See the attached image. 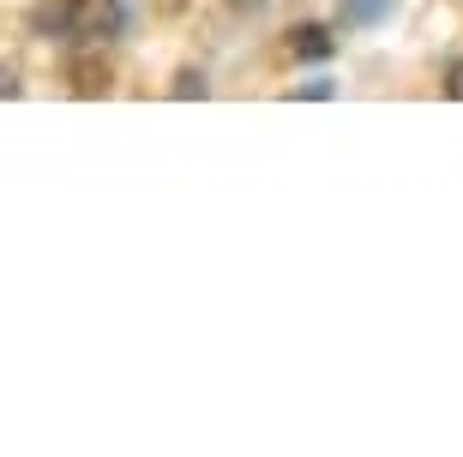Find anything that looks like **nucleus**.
Segmentation results:
<instances>
[{
  "label": "nucleus",
  "mask_w": 463,
  "mask_h": 457,
  "mask_svg": "<svg viewBox=\"0 0 463 457\" xmlns=\"http://www.w3.org/2000/svg\"><path fill=\"white\" fill-rule=\"evenodd\" d=\"M127 24V0H49L36 6V31L67 49H103Z\"/></svg>",
  "instance_id": "nucleus-1"
},
{
  "label": "nucleus",
  "mask_w": 463,
  "mask_h": 457,
  "mask_svg": "<svg viewBox=\"0 0 463 457\" xmlns=\"http://www.w3.org/2000/svg\"><path fill=\"white\" fill-rule=\"evenodd\" d=\"M331 49H337V36H331L326 24H301V31L289 36V54H295V61H331Z\"/></svg>",
  "instance_id": "nucleus-2"
},
{
  "label": "nucleus",
  "mask_w": 463,
  "mask_h": 457,
  "mask_svg": "<svg viewBox=\"0 0 463 457\" xmlns=\"http://www.w3.org/2000/svg\"><path fill=\"white\" fill-rule=\"evenodd\" d=\"M295 97H301V102H331L337 85H331V79H307V85H295Z\"/></svg>",
  "instance_id": "nucleus-3"
},
{
  "label": "nucleus",
  "mask_w": 463,
  "mask_h": 457,
  "mask_svg": "<svg viewBox=\"0 0 463 457\" xmlns=\"http://www.w3.org/2000/svg\"><path fill=\"white\" fill-rule=\"evenodd\" d=\"M205 72H181V85H175V97H205Z\"/></svg>",
  "instance_id": "nucleus-4"
},
{
  "label": "nucleus",
  "mask_w": 463,
  "mask_h": 457,
  "mask_svg": "<svg viewBox=\"0 0 463 457\" xmlns=\"http://www.w3.org/2000/svg\"><path fill=\"white\" fill-rule=\"evenodd\" d=\"M446 90L463 102V61H451V72H446Z\"/></svg>",
  "instance_id": "nucleus-5"
}]
</instances>
